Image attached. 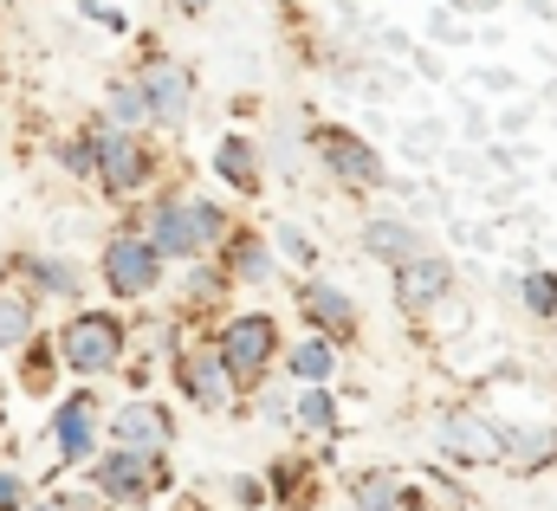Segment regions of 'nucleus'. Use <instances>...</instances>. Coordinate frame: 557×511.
I'll list each match as a JSON object with an SVG mask.
<instances>
[{
	"label": "nucleus",
	"mask_w": 557,
	"mask_h": 511,
	"mask_svg": "<svg viewBox=\"0 0 557 511\" xmlns=\"http://www.w3.org/2000/svg\"><path fill=\"white\" fill-rule=\"evenodd\" d=\"M124 227H137L169 265H188V259H214L221 253V240H227L240 221H234L227 201H214V195H195V188H156L149 201H137V208L124 214Z\"/></svg>",
	"instance_id": "f257e3e1"
},
{
	"label": "nucleus",
	"mask_w": 557,
	"mask_h": 511,
	"mask_svg": "<svg viewBox=\"0 0 557 511\" xmlns=\"http://www.w3.org/2000/svg\"><path fill=\"white\" fill-rule=\"evenodd\" d=\"M52 350H59V370L72 383L98 388L111 376H124V363H131V317L111 311V304H78V311L59 317Z\"/></svg>",
	"instance_id": "f03ea898"
},
{
	"label": "nucleus",
	"mask_w": 557,
	"mask_h": 511,
	"mask_svg": "<svg viewBox=\"0 0 557 511\" xmlns=\"http://www.w3.org/2000/svg\"><path fill=\"white\" fill-rule=\"evenodd\" d=\"M85 136H91V155H98L91 188H98L111 208H137L143 195H156V182H162V149H156L149 129H111V124L91 117Z\"/></svg>",
	"instance_id": "7ed1b4c3"
},
{
	"label": "nucleus",
	"mask_w": 557,
	"mask_h": 511,
	"mask_svg": "<svg viewBox=\"0 0 557 511\" xmlns=\"http://www.w3.org/2000/svg\"><path fill=\"white\" fill-rule=\"evenodd\" d=\"M78 479L98 493V506L104 511H149L156 499L175 493V466H169V453H131V447H104Z\"/></svg>",
	"instance_id": "20e7f679"
},
{
	"label": "nucleus",
	"mask_w": 557,
	"mask_h": 511,
	"mask_svg": "<svg viewBox=\"0 0 557 511\" xmlns=\"http://www.w3.org/2000/svg\"><path fill=\"white\" fill-rule=\"evenodd\" d=\"M91 272H98V285H104L111 304H137L143 311V304H156L169 291V259L156 253L137 227H124V221L98 240V265Z\"/></svg>",
	"instance_id": "39448f33"
},
{
	"label": "nucleus",
	"mask_w": 557,
	"mask_h": 511,
	"mask_svg": "<svg viewBox=\"0 0 557 511\" xmlns=\"http://www.w3.org/2000/svg\"><path fill=\"white\" fill-rule=\"evenodd\" d=\"M208 344L221 350V363H227V376L247 388H260L267 376H278V357H285V337H278V317L273 311H227L214 331H208Z\"/></svg>",
	"instance_id": "423d86ee"
},
{
	"label": "nucleus",
	"mask_w": 557,
	"mask_h": 511,
	"mask_svg": "<svg viewBox=\"0 0 557 511\" xmlns=\"http://www.w3.org/2000/svg\"><path fill=\"white\" fill-rule=\"evenodd\" d=\"M104 395L98 388H72L46 408V447H52V479L59 473H85L98 453H104Z\"/></svg>",
	"instance_id": "0eeeda50"
},
{
	"label": "nucleus",
	"mask_w": 557,
	"mask_h": 511,
	"mask_svg": "<svg viewBox=\"0 0 557 511\" xmlns=\"http://www.w3.org/2000/svg\"><path fill=\"white\" fill-rule=\"evenodd\" d=\"M169 383H175V395H182V408H195L201 421H227V414H240V383L227 376L221 350H214L201 331H188L182 350L169 357Z\"/></svg>",
	"instance_id": "6e6552de"
},
{
	"label": "nucleus",
	"mask_w": 557,
	"mask_h": 511,
	"mask_svg": "<svg viewBox=\"0 0 557 511\" xmlns=\"http://www.w3.org/2000/svg\"><path fill=\"white\" fill-rule=\"evenodd\" d=\"M305 142H311L318 169H324L344 195H376V188H389V162H383L376 136H363L357 124H311Z\"/></svg>",
	"instance_id": "1a4fd4ad"
},
{
	"label": "nucleus",
	"mask_w": 557,
	"mask_h": 511,
	"mask_svg": "<svg viewBox=\"0 0 557 511\" xmlns=\"http://www.w3.org/2000/svg\"><path fill=\"white\" fill-rule=\"evenodd\" d=\"M131 78H137V91H143V111H149V136H182L188 117H195V65L149 46Z\"/></svg>",
	"instance_id": "9d476101"
},
{
	"label": "nucleus",
	"mask_w": 557,
	"mask_h": 511,
	"mask_svg": "<svg viewBox=\"0 0 557 511\" xmlns=\"http://www.w3.org/2000/svg\"><path fill=\"white\" fill-rule=\"evenodd\" d=\"M434 447H441V466H454V473H486V466L506 460V421L486 414V408H441Z\"/></svg>",
	"instance_id": "9b49d317"
},
{
	"label": "nucleus",
	"mask_w": 557,
	"mask_h": 511,
	"mask_svg": "<svg viewBox=\"0 0 557 511\" xmlns=\"http://www.w3.org/2000/svg\"><path fill=\"white\" fill-rule=\"evenodd\" d=\"M13 285L33 291L39 311H46V304L78 311L85 291H91V272H85V259L65 253V247H26V253H13Z\"/></svg>",
	"instance_id": "f8f14e48"
},
{
	"label": "nucleus",
	"mask_w": 557,
	"mask_h": 511,
	"mask_svg": "<svg viewBox=\"0 0 557 511\" xmlns=\"http://www.w3.org/2000/svg\"><path fill=\"white\" fill-rule=\"evenodd\" d=\"M175 408L156 395H124L104 408V447H131V453H175Z\"/></svg>",
	"instance_id": "ddd939ff"
},
{
	"label": "nucleus",
	"mask_w": 557,
	"mask_h": 511,
	"mask_svg": "<svg viewBox=\"0 0 557 511\" xmlns=\"http://www.w3.org/2000/svg\"><path fill=\"white\" fill-rule=\"evenodd\" d=\"M292 304H298V317H305V331L311 337H324V344H357L363 337V311H357V298L344 291V285H331V278H298V291H292Z\"/></svg>",
	"instance_id": "4468645a"
},
{
	"label": "nucleus",
	"mask_w": 557,
	"mask_h": 511,
	"mask_svg": "<svg viewBox=\"0 0 557 511\" xmlns=\"http://www.w3.org/2000/svg\"><path fill=\"white\" fill-rule=\"evenodd\" d=\"M454 285H460V265L447 253H434V247L389 272V291H396V311H403V317H434V311L454 298Z\"/></svg>",
	"instance_id": "2eb2a0df"
},
{
	"label": "nucleus",
	"mask_w": 557,
	"mask_h": 511,
	"mask_svg": "<svg viewBox=\"0 0 557 511\" xmlns=\"http://www.w3.org/2000/svg\"><path fill=\"white\" fill-rule=\"evenodd\" d=\"M175 272V317L188 324V331H201L208 317H221V304H227V272H221V259H188V265H169Z\"/></svg>",
	"instance_id": "dca6fc26"
},
{
	"label": "nucleus",
	"mask_w": 557,
	"mask_h": 511,
	"mask_svg": "<svg viewBox=\"0 0 557 511\" xmlns=\"http://www.w3.org/2000/svg\"><path fill=\"white\" fill-rule=\"evenodd\" d=\"M357 253L396 272V265H409V259L428 253V234H421L409 214H370V221L357 227Z\"/></svg>",
	"instance_id": "f3484780"
},
{
	"label": "nucleus",
	"mask_w": 557,
	"mask_h": 511,
	"mask_svg": "<svg viewBox=\"0 0 557 511\" xmlns=\"http://www.w3.org/2000/svg\"><path fill=\"white\" fill-rule=\"evenodd\" d=\"M221 272H227V285L240 291V285H253V291H267L278 278V253H273V240L267 234H253V227H234L227 240H221Z\"/></svg>",
	"instance_id": "a211bd4d"
},
{
	"label": "nucleus",
	"mask_w": 557,
	"mask_h": 511,
	"mask_svg": "<svg viewBox=\"0 0 557 511\" xmlns=\"http://www.w3.org/2000/svg\"><path fill=\"white\" fill-rule=\"evenodd\" d=\"M214 175H221L240 201H260V188H267V149H260L247 129H227V136L214 142Z\"/></svg>",
	"instance_id": "6ab92c4d"
},
{
	"label": "nucleus",
	"mask_w": 557,
	"mask_h": 511,
	"mask_svg": "<svg viewBox=\"0 0 557 511\" xmlns=\"http://www.w3.org/2000/svg\"><path fill=\"white\" fill-rule=\"evenodd\" d=\"M267 493H273V511L318 506V493H324V466L305 460V453H278V460H267Z\"/></svg>",
	"instance_id": "aec40b11"
},
{
	"label": "nucleus",
	"mask_w": 557,
	"mask_h": 511,
	"mask_svg": "<svg viewBox=\"0 0 557 511\" xmlns=\"http://www.w3.org/2000/svg\"><path fill=\"white\" fill-rule=\"evenodd\" d=\"M292 434L305 447H337L344 440V408L331 388H292Z\"/></svg>",
	"instance_id": "412c9836"
},
{
	"label": "nucleus",
	"mask_w": 557,
	"mask_h": 511,
	"mask_svg": "<svg viewBox=\"0 0 557 511\" xmlns=\"http://www.w3.org/2000/svg\"><path fill=\"white\" fill-rule=\"evenodd\" d=\"M337 344H324V337H298V344H285V357H278V376L292 388H331V376H337Z\"/></svg>",
	"instance_id": "4be33fe9"
},
{
	"label": "nucleus",
	"mask_w": 557,
	"mask_h": 511,
	"mask_svg": "<svg viewBox=\"0 0 557 511\" xmlns=\"http://www.w3.org/2000/svg\"><path fill=\"white\" fill-rule=\"evenodd\" d=\"M557 460V427L552 421H532V427H506V473L512 479H532V473H552Z\"/></svg>",
	"instance_id": "5701e85b"
},
{
	"label": "nucleus",
	"mask_w": 557,
	"mask_h": 511,
	"mask_svg": "<svg viewBox=\"0 0 557 511\" xmlns=\"http://www.w3.org/2000/svg\"><path fill=\"white\" fill-rule=\"evenodd\" d=\"M403 493H409L403 466H363V473H350L344 506L350 511H403Z\"/></svg>",
	"instance_id": "b1692460"
},
{
	"label": "nucleus",
	"mask_w": 557,
	"mask_h": 511,
	"mask_svg": "<svg viewBox=\"0 0 557 511\" xmlns=\"http://www.w3.org/2000/svg\"><path fill=\"white\" fill-rule=\"evenodd\" d=\"M59 350H52V331H39L20 357H13V388L20 395H33V401H52V388H59Z\"/></svg>",
	"instance_id": "393cba45"
},
{
	"label": "nucleus",
	"mask_w": 557,
	"mask_h": 511,
	"mask_svg": "<svg viewBox=\"0 0 557 511\" xmlns=\"http://www.w3.org/2000/svg\"><path fill=\"white\" fill-rule=\"evenodd\" d=\"M33 337H39V298L20 291V285H7L0 291V357H20Z\"/></svg>",
	"instance_id": "a878e982"
},
{
	"label": "nucleus",
	"mask_w": 557,
	"mask_h": 511,
	"mask_svg": "<svg viewBox=\"0 0 557 511\" xmlns=\"http://www.w3.org/2000/svg\"><path fill=\"white\" fill-rule=\"evenodd\" d=\"M506 291L519 298V311H525V317H539V324H557V265H532V272L506 278Z\"/></svg>",
	"instance_id": "bb28decb"
},
{
	"label": "nucleus",
	"mask_w": 557,
	"mask_h": 511,
	"mask_svg": "<svg viewBox=\"0 0 557 511\" xmlns=\"http://www.w3.org/2000/svg\"><path fill=\"white\" fill-rule=\"evenodd\" d=\"M98 124H111V129H149V111H143V91H137V78H131V72L104 85V98H98Z\"/></svg>",
	"instance_id": "cd10ccee"
},
{
	"label": "nucleus",
	"mask_w": 557,
	"mask_h": 511,
	"mask_svg": "<svg viewBox=\"0 0 557 511\" xmlns=\"http://www.w3.org/2000/svg\"><path fill=\"white\" fill-rule=\"evenodd\" d=\"M267 240H273L278 265H298V278H311V272H318V259H324L318 234H311V227H298V221H278Z\"/></svg>",
	"instance_id": "c85d7f7f"
},
{
	"label": "nucleus",
	"mask_w": 557,
	"mask_h": 511,
	"mask_svg": "<svg viewBox=\"0 0 557 511\" xmlns=\"http://www.w3.org/2000/svg\"><path fill=\"white\" fill-rule=\"evenodd\" d=\"M240 408H247L253 421H267V427H285V434H292V383H285V376H267L260 388H247Z\"/></svg>",
	"instance_id": "c756f323"
},
{
	"label": "nucleus",
	"mask_w": 557,
	"mask_h": 511,
	"mask_svg": "<svg viewBox=\"0 0 557 511\" xmlns=\"http://www.w3.org/2000/svg\"><path fill=\"white\" fill-rule=\"evenodd\" d=\"M52 169H59V175H72V182H91V175H98V155H91V136H85V129H72V136H59V142H52Z\"/></svg>",
	"instance_id": "7c9ffc66"
},
{
	"label": "nucleus",
	"mask_w": 557,
	"mask_h": 511,
	"mask_svg": "<svg viewBox=\"0 0 557 511\" xmlns=\"http://www.w3.org/2000/svg\"><path fill=\"white\" fill-rule=\"evenodd\" d=\"M26 511H104V506H98V493L78 479V486H46V493H33Z\"/></svg>",
	"instance_id": "2f4dec72"
},
{
	"label": "nucleus",
	"mask_w": 557,
	"mask_h": 511,
	"mask_svg": "<svg viewBox=\"0 0 557 511\" xmlns=\"http://www.w3.org/2000/svg\"><path fill=\"white\" fill-rule=\"evenodd\" d=\"M227 506L234 511H273L267 473H227Z\"/></svg>",
	"instance_id": "473e14b6"
},
{
	"label": "nucleus",
	"mask_w": 557,
	"mask_h": 511,
	"mask_svg": "<svg viewBox=\"0 0 557 511\" xmlns=\"http://www.w3.org/2000/svg\"><path fill=\"white\" fill-rule=\"evenodd\" d=\"M441 142H447V124H441V117H421V124H403V149H409L416 162H434V155H441Z\"/></svg>",
	"instance_id": "72a5a7b5"
},
{
	"label": "nucleus",
	"mask_w": 557,
	"mask_h": 511,
	"mask_svg": "<svg viewBox=\"0 0 557 511\" xmlns=\"http://www.w3.org/2000/svg\"><path fill=\"white\" fill-rule=\"evenodd\" d=\"M33 493H39V486H33V473L0 460V511H26V506H33Z\"/></svg>",
	"instance_id": "f704fd0d"
},
{
	"label": "nucleus",
	"mask_w": 557,
	"mask_h": 511,
	"mask_svg": "<svg viewBox=\"0 0 557 511\" xmlns=\"http://www.w3.org/2000/svg\"><path fill=\"white\" fill-rule=\"evenodd\" d=\"M78 13H85V20H98L104 33H131V20H124L117 7H104V0H78Z\"/></svg>",
	"instance_id": "c9c22d12"
},
{
	"label": "nucleus",
	"mask_w": 557,
	"mask_h": 511,
	"mask_svg": "<svg viewBox=\"0 0 557 511\" xmlns=\"http://www.w3.org/2000/svg\"><path fill=\"white\" fill-rule=\"evenodd\" d=\"M434 39L441 46H467V26H454V13H434Z\"/></svg>",
	"instance_id": "e433bc0d"
},
{
	"label": "nucleus",
	"mask_w": 557,
	"mask_h": 511,
	"mask_svg": "<svg viewBox=\"0 0 557 511\" xmlns=\"http://www.w3.org/2000/svg\"><path fill=\"white\" fill-rule=\"evenodd\" d=\"M480 85H493V91H512V72H499V65H486V72H480Z\"/></svg>",
	"instance_id": "4c0bfd02"
},
{
	"label": "nucleus",
	"mask_w": 557,
	"mask_h": 511,
	"mask_svg": "<svg viewBox=\"0 0 557 511\" xmlns=\"http://www.w3.org/2000/svg\"><path fill=\"white\" fill-rule=\"evenodd\" d=\"M447 7H460V13H493L499 0H447Z\"/></svg>",
	"instance_id": "58836bf2"
},
{
	"label": "nucleus",
	"mask_w": 557,
	"mask_h": 511,
	"mask_svg": "<svg viewBox=\"0 0 557 511\" xmlns=\"http://www.w3.org/2000/svg\"><path fill=\"white\" fill-rule=\"evenodd\" d=\"M13 285V247H0V291Z\"/></svg>",
	"instance_id": "ea45409f"
},
{
	"label": "nucleus",
	"mask_w": 557,
	"mask_h": 511,
	"mask_svg": "<svg viewBox=\"0 0 557 511\" xmlns=\"http://www.w3.org/2000/svg\"><path fill=\"white\" fill-rule=\"evenodd\" d=\"M175 13H208V0H175Z\"/></svg>",
	"instance_id": "a19ab883"
},
{
	"label": "nucleus",
	"mask_w": 557,
	"mask_h": 511,
	"mask_svg": "<svg viewBox=\"0 0 557 511\" xmlns=\"http://www.w3.org/2000/svg\"><path fill=\"white\" fill-rule=\"evenodd\" d=\"M175 511H214V506H208V499H182Z\"/></svg>",
	"instance_id": "79ce46f5"
},
{
	"label": "nucleus",
	"mask_w": 557,
	"mask_h": 511,
	"mask_svg": "<svg viewBox=\"0 0 557 511\" xmlns=\"http://www.w3.org/2000/svg\"><path fill=\"white\" fill-rule=\"evenodd\" d=\"M552 473H557V460H552Z\"/></svg>",
	"instance_id": "37998d69"
}]
</instances>
